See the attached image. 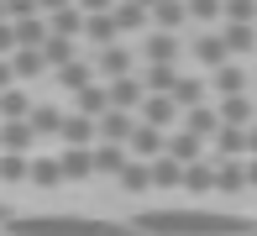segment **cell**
Here are the masks:
<instances>
[{
  "label": "cell",
  "mask_w": 257,
  "mask_h": 236,
  "mask_svg": "<svg viewBox=\"0 0 257 236\" xmlns=\"http://www.w3.org/2000/svg\"><path fill=\"white\" fill-rule=\"evenodd\" d=\"M63 6H74V0H42V16H53V11H63Z\"/></svg>",
  "instance_id": "cell-44"
},
{
  "label": "cell",
  "mask_w": 257,
  "mask_h": 236,
  "mask_svg": "<svg viewBox=\"0 0 257 236\" xmlns=\"http://www.w3.org/2000/svg\"><path fill=\"white\" fill-rule=\"evenodd\" d=\"M95 79H100L95 58H74L68 68H58V89H68V94H79L84 84H95Z\"/></svg>",
  "instance_id": "cell-15"
},
{
  "label": "cell",
  "mask_w": 257,
  "mask_h": 236,
  "mask_svg": "<svg viewBox=\"0 0 257 236\" xmlns=\"http://www.w3.org/2000/svg\"><path fill=\"white\" fill-rule=\"evenodd\" d=\"M184 189H194V194H210V189H215V163H189V168H184Z\"/></svg>",
  "instance_id": "cell-33"
},
{
  "label": "cell",
  "mask_w": 257,
  "mask_h": 236,
  "mask_svg": "<svg viewBox=\"0 0 257 236\" xmlns=\"http://www.w3.org/2000/svg\"><path fill=\"white\" fill-rule=\"evenodd\" d=\"M115 27H121V37L153 32V11H147V6H137V0H121V6H115Z\"/></svg>",
  "instance_id": "cell-16"
},
{
  "label": "cell",
  "mask_w": 257,
  "mask_h": 236,
  "mask_svg": "<svg viewBox=\"0 0 257 236\" xmlns=\"http://www.w3.org/2000/svg\"><path fill=\"white\" fill-rule=\"evenodd\" d=\"M16 21H0V53H16Z\"/></svg>",
  "instance_id": "cell-41"
},
{
  "label": "cell",
  "mask_w": 257,
  "mask_h": 236,
  "mask_svg": "<svg viewBox=\"0 0 257 236\" xmlns=\"http://www.w3.org/2000/svg\"><path fill=\"white\" fill-rule=\"evenodd\" d=\"M121 236H163V231H142V226H132V231H121Z\"/></svg>",
  "instance_id": "cell-47"
},
{
  "label": "cell",
  "mask_w": 257,
  "mask_h": 236,
  "mask_svg": "<svg viewBox=\"0 0 257 236\" xmlns=\"http://www.w3.org/2000/svg\"><path fill=\"white\" fill-rule=\"evenodd\" d=\"M6 16H11V21H27V16H42V0H6Z\"/></svg>",
  "instance_id": "cell-39"
},
{
  "label": "cell",
  "mask_w": 257,
  "mask_h": 236,
  "mask_svg": "<svg viewBox=\"0 0 257 236\" xmlns=\"http://www.w3.org/2000/svg\"><path fill=\"white\" fill-rule=\"evenodd\" d=\"M163 152H168V132L153 121H137V137H132V158H142V163H158Z\"/></svg>",
  "instance_id": "cell-6"
},
{
  "label": "cell",
  "mask_w": 257,
  "mask_h": 236,
  "mask_svg": "<svg viewBox=\"0 0 257 236\" xmlns=\"http://www.w3.org/2000/svg\"><path fill=\"white\" fill-rule=\"evenodd\" d=\"M0 21H11V16H6V0H0Z\"/></svg>",
  "instance_id": "cell-50"
},
{
  "label": "cell",
  "mask_w": 257,
  "mask_h": 236,
  "mask_svg": "<svg viewBox=\"0 0 257 236\" xmlns=\"http://www.w3.org/2000/svg\"><path fill=\"white\" fill-rule=\"evenodd\" d=\"M11 68H16V79H42L48 74V58H42V47H16Z\"/></svg>",
  "instance_id": "cell-27"
},
{
  "label": "cell",
  "mask_w": 257,
  "mask_h": 236,
  "mask_svg": "<svg viewBox=\"0 0 257 236\" xmlns=\"http://www.w3.org/2000/svg\"><path fill=\"white\" fill-rule=\"evenodd\" d=\"M74 42H79V37H48V42H42V58H48V68H53V74L74 63Z\"/></svg>",
  "instance_id": "cell-32"
},
{
  "label": "cell",
  "mask_w": 257,
  "mask_h": 236,
  "mask_svg": "<svg viewBox=\"0 0 257 236\" xmlns=\"http://www.w3.org/2000/svg\"><path fill=\"white\" fill-rule=\"evenodd\" d=\"M105 84H110V105H115V110H132V115H142V105H147V84H142V74L105 79Z\"/></svg>",
  "instance_id": "cell-4"
},
{
  "label": "cell",
  "mask_w": 257,
  "mask_h": 236,
  "mask_svg": "<svg viewBox=\"0 0 257 236\" xmlns=\"http://www.w3.org/2000/svg\"><path fill=\"white\" fill-rule=\"evenodd\" d=\"M153 27L158 32H184L189 27V0H158L153 6Z\"/></svg>",
  "instance_id": "cell-17"
},
{
  "label": "cell",
  "mask_w": 257,
  "mask_h": 236,
  "mask_svg": "<svg viewBox=\"0 0 257 236\" xmlns=\"http://www.w3.org/2000/svg\"><path fill=\"white\" fill-rule=\"evenodd\" d=\"M210 147H215V158H247V126H220Z\"/></svg>",
  "instance_id": "cell-25"
},
{
  "label": "cell",
  "mask_w": 257,
  "mask_h": 236,
  "mask_svg": "<svg viewBox=\"0 0 257 236\" xmlns=\"http://www.w3.org/2000/svg\"><path fill=\"white\" fill-rule=\"evenodd\" d=\"M137 6H147V11H153V6H158V0H137Z\"/></svg>",
  "instance_id": "cell-49"
},
{
  "label": "cell",
  "mask_w": 257,
  "mask_h": 236,
  "mask_svg": "<svg viewBox=\"0 0 257 236\" xmlns=\"http://www.w3.org/2000/svg\"><path fill=\"white\" fill-rule=\"evenodd\" d=\"M210 89H215L220 100H226V94H247V74H241L236 58H231L226 68H215V74H210Z\"/></svg>",
  "instance_id": "cell-24"
},
{
  "label": "cell",
  "mask_w": 257,
  "mask_h": 236,
  "mask_svg": "<svg viewBox=\"0 0 257 236\" xmlns=\"http://www.w3.org/2000/svg\"><path fill=\"white\" fill-rule=\"evenodd\" d=\"M189 58H194L200 68H210V74H215V68L231 63V47H226V37H220V32H200V37L189 42Z\"/></svg>",
  "instance_id": "cell-3"
},
{
  "label": "cell",
  "mask_w": 257,
  "mask_h": 236,
  "mask_svg": "<svg viewBox=\"0 0 257 236\" xmlns=\"http://www.w3.org/2000/svg\"><path fill=\"white\" fill-rule=\"evenodd\" d=\"M32 126H37V137H58L63 132V110H58V105H37V110H32Z\"/></svg>",
  "instance_id": "cell-38"
},
{
  "label": "cell",
  "mask_w": 257,
  "mask_h": 236,
  "mask_svg": "<svg viewBox=\"0 0 257 236\" xmlns=\"http://www.w3.org/2000/svg\"><path fill=\"white\" fill-rule=\"evenodd\" d=\"M184 168H189V163H179V158L163 152V158L153 163V189H184Z\"/></svg>",
  "instance_id": "cell-28"
},
{
  "label": "cell",
  "mask_w": 257,
  "mask_h": 236,
  "mask_svg": "<svg viewBox=\"0 0 257 236\" xmlns=\"http://www.w3.org/2000/svg\"><path fill=\"white\" fill-rule=\"evenodd\" d=\"M189 21H194V27L226 21V0H189Z\"/></svg>",
  "instance_id": "cell-37"
},
{
  "label": "cell",
  "mask_w": 257,
  "mask_h": 236,
  "mask_svg": "<svg viewBox=\"0 0 257 236\" xmlns=\"http://www.w3.org/2000/svg\"><path fill=\"white\" fill-rule=\"evenodd\" d=\"M179 63H147L142 68V84H147V94H173V84H179Z\"/></svg>",
  "instance_id": "cell-23"
},
{
  "label": "cell",
  "mask_w": 257,
  "mask_h": 236,
  "mask_svg": "<svg viewBox=\"0 0 257 236\" xmlns=\"http://www.w3.org/2000/svg\"><path fill=\"white\" fill-rule=\"evenodd\" d=\"M137 121L142 115H132V110H105L100 115V142H121V147H132V137H137Z\"/></svg>",
  "instance_id": "cell-7"
},
{
  "label": "cell",
  "mask_w": 257,
  "mask_h": 236,
  "mask_svg": "<svg viewBox=\"0 0 257 236\" xmlns=\"http://www.w3.org/2000/svg\"><path fill=\"white\" fill-rule=\"evenodd\" d=\"M11 84H21V79H16V68H11V63H6V58H0V94H6Z\"/></svg>",
  "instance_id": "cell-43"
},
{
  "label": "cell",
  "mask_w": 257,
  "mask_h": 236,
  "mask_svg": "<svg viewBox=\"0 0 257 236\" xmlns=\"http://www.w3.org/2000/svg\"><path fill=\"white\" fill-rule=\"evenodd\" d=\"M58 163H63V179H89L95 173V147H68Z\"/></svg>",
  "instance_id": "cell-29"
},
{
  "label": "cell",
  "mask_w": 257,
  "mask_h": 236,
  "mask_svg": "<svg viewBox=\"0 0 257 236\" xmlns=\"http://www.w3.org/2000/svg\"><path fill=\"white\" fill-rule=\"evenodd\" d=\"M142 231H163V236H257V226L247 215H226V210H147L137 220Z\"/></svg>",
  "instance_id": "cell-1"
},
{
  "label": "cell",
  "mask_w": 257,
  "mask_h": 236,
  "mask_svg": "<svg viewBox=\"0 0 257 236\" xmlns=\"http://www.w3.org/2000/svg\"><path fill=\"white\" fill-rule=\"evenodd\" d=\"M126 163H132V147H121V142H95V173H110V179H121Z\"/></svg>",
  "instance_id": "cell-13"
},
{
  "label": "cell",
  "mask_w": 257,
  "mask_h": 236,
  "mask_svg": "<svg viewBox=\"0 0 257 236\" xmlns=\"http://www.w3.org/2000/svg\"><path fill=\"white\" fill-rule=\"evenodd\" d=\"M132 47H121V42H110V47H95V68H100V79H126L132 74Z\"/></svg>",
  "instance_id": "cell-8"
},
{
  "label": "cell",
  "mask_w": 257,
  "mask_h": 236,
  "mask_svg": "<svg viewBox=\"0 0 257 236\" xmlns=\"http://www.w3.org/2000/svg\"><path fill=\"white\" fill-rule=\"evenodd\" d=\"M6 231L11 236H121L126 226L95 215H11Z\"/></svg>",
  "instance_id": "cell-2"
},
{
  "label": "cell",
  "mask_w": 257,
  "mask_h": 236,
  "mask_svg": "<svg viewBox=\"0 0 257 236\" xmlns=\"http://www.w3.org/2000/svg\"><path fill=\"white\" fill-rule=\"evenodd\" d=\"M32 110H37V105L27 100V89H16V84H11L6 94H0V121H27Z\"/></svg>",
  "instance_id": "cell-30"
},
{
  "label": "cell",
  "mask_w": 257,
  "mask_h": 236,
  "mask_svg": "<svg viewBox=\"0 0 257 236\" xmlns=\"http://www.w3.org/2000/svg\"><path fill=\"white\" fill-rule=\"evenodd\" d=\"M121 189H132V194H142V189H153V163L132 158V163H126V173H121Z\"/></svg>",
  "instance_id": "cell-35"
},
{
  "label": "cell",
  "mask_w": 257,
  "mask_h": 236,
  "mask_svg": "<svg viewBox=\"0 0 257 236\" xmlns=\"http://www.w3.org/2000/svg\"><path fill=\"white\" fill-rule=\"evenodd\" d=\"M115 6H121V0H79L84 16H100V11H115Z\"/></svg>",
  "instance_id": "cell-42"
},
{
  "label": "cell",
  "mask_w": 257,
  "mask_h": 236,
  "mask_svg": "<svg viewBox=\"0 0 257 236\" xmlns=\"http://www.w3.org/2000/svg\"><path fill=\"white\" fill-rule=\"evenodd\" d=\"M68 142V147H89V142H100V121L95 115H79V110H68L63 115V132H58Z\"/></svg>",
  "instance_id": "cell-10"
},
{
  "label": "cell",
  "mask_w": 257,
  "mask_h": 236,
  "mask_svg": "<svg viewBox=\"0 0 257 236\" xmlns=\"http://www.w3.org/2000/svg\"><path fill=\"white\" fill-rule=\"evenodd\" d=\"M48 27H53V37H84V11H79V0L63 6V11H53Z\"/></svg>",
  "instance_id": "cell-26"
},
{
  "label": "cell",
  "mask_w": 257,
  "mask_h": 236,
  "mask_svg": "<svg viewBox=\"0 0 257 236\" xmlns=\"http://www.w3.org/2000/svg\"><path fill=\"white\" fill-rule=\"evenodd\" d=\"M74 110H79V115H95V121H100V115L110 110V84H100V79H95V84H84V89L74 94Z\"/></svg>",
  "instance_id": "cell-18"
},
{
  "label": "cell",
  "mask_w": 257,
  "mask_h": 236,
  "mask_svg": "<svg viewBox=\"0 0 257 236\" xmlns=\"http://www.w3.org/2000/svg\"><path fill=\"white\" fill-rule=\"evenodd\" d=\"M220 37H226L231 58H247V53H257V21H226Z\"/></svg>",
  "instance_id": "cell-14"
},
{
  "label": "cell",
  "mask_w": 257,
  "mask_h": 236,
  "mask_svg": "<svg viewBox=\"0 0 257 236\" xmlns=\"http://www.w3.org/2000/svg\"><path fill=\"white\" fill-rule=\"evenodd\" d=\"M173 100H179V110H194V105H205V79H189V74H184L179 84H173Z\"/></svg>",
  "instance_id": "cell-36"
},
{
  "label": "cell",
  "mask_w": 257,
  "mask_h": 236,
  "mask_svg": "<svg viewBox=\"0 0 257 236\" xmlns=\"http://www.w3.org/2000/svg\"><path fill=\"white\" fill-rule=\"evenodd\" d=\"M247 158H257V126H247Z\"/></svg>",
  "instance_id": "cell-45"
},
{
  "label": "cell",
  "mask_w": 257,
  "mask_h": 236,
  "mask_svg": "<svg viewBox=\"0 0 257 236\" xmlns=\"http://www.w3.org/2000/svg\"><path fill=\"white\" fill-rule=\"evenodd\" d=\"M247 184V163L241 158H215V194H241Z\"/></svg>",
  "instance_id": "cell-11"
},
{
  "label": "cell",
  "mask_w": 257,
  "mask_h": 236,
  "mask_svg": "<svg viewBox=\"0 0 257 236\" xmlns=\"http://www.w3.org/2000/svg\"><path fill=\"white\" fill-rule=\"evenodd\" d=\"M220 121H226V126H257L252 94H226V100H220Z\"/></svg>",
  "instance_id": "cell-20"
},
{
  "label": "cell",
  "mask_w": 257,
  "mask_h": 236,
  "mask_svg": "<svg viewBox=\"0 0 257 236\" xmlns=\"http://www.w3.org/2000/svg\"><path fill=\"white\" fill-rule=\"evenodd\" d=\"M27 179H32L27 152H0V184H27Z\"/></svg>",
  "instance_id": "cell-31"
},
{
  "label": "cell",
  "mask_w": 257,
  "mask_h": 236,
  "mask_svg": "<svg viewBox=\"0 0 257 236\" xmlns=\"http://www.w3.org/2000/svg\"><path fill=\"white\" fill-rule=\"evenodd\" d=\"M226 21H257V0H226Z\"/></svg>",
  "instance_id": "cell-40"
},
{
  "label": "cell",
  "mask_w": 257,
  "mask_h": 236,
  "mask_svg": "<svg viewBox=\"0 0 257 236\" xmlns=\"http://www.w3.org/2000/svg\"><path fill=\"white\" fill-rule=\"evenodd\" d=\"M32 184L37 189H58L63 184V163L58 158H32Z\"/></svg>",
  "instance_id": "cell-34"
},
{
  "label": "cell",
  "mask_w": 257,
  "mask_h": 236,
  "mask_svg": "<svg viewBox=\"0 0 257 236\" xmlns=\"http://www.w3.org/2000/svg\"><path fill=\"white\" fill-rule=\"evenodd\" d=\"M6 220H11V210H6V205H0V226H6Z\"/></svg>",
  "instance_id": "cell-48"
},
{
  "label": "cell",
  "mask_w": 257,
  "mask_h": 236,
  "mask_svg": "<svg viewBox=\"0 0 257 236\" xmlns=\"http://www.w3.org/2000/svg\"><path fill=\"white\" fill-rule=\"evenodd\" d=\"M220 105H194V110H184V132H194V137H205V142H215L220 132Z\"/></svg>",
  "instance_id": "cell-12"
},
{
  "label": "cell",
  "mask_w": 257,
  "mask_h": 236,
  "mask_svg": "<svg viewBox=\"0 0 257 236\" xmlns=\"http://www.w3.org/2000/svg\"><path fill=\"white\" fill-rule=\"evenodd\" d=\"M205 147H210V142H205V137H194V132H184V126L168 137V158H179V163H200V158H205Z\"/></svg>",
  "instance_id": "cell-21"
},
{
  "label": "cell",
  "mask_w": 257,
  "mask_h": 236,
  "mask_svg": "<svg viewBox=\"0 0 257 236\" xmlns=\"http://www.w3.org/2000/svg\"><path fill=\"white\" fill-rule=\"evenodd\" d=\"M247 184H252V189H257V158H252V163H247Z\"/></svg>",
  "instance_id": "cell-46"
},
{
  "label": "cell",
  "mask_w": 257,
  "mask_h": 236,
  "mask_svg": "<svg viewBox=\"0 0 257 236\" xmlns=\"http://www.w3.org/2000/svg\"><path fill=\"white\" fill-rule=\"evenodd\" d=\"M179 53H184V42H179V32H142V63H179Z\"/></svg>",
  "instance_id": "cell-5"
},
{
  "label": "cell",
  "mask_w": 257,
  "mask_h": 236,
  "mask_svg": "<svg viewBox=\"0 0 257 236\" xmlns=\"http://www.w3.org/2000/svg\"><path fill=\"white\" fill-rule=\"evenodd\" d=\"M179 115H184V110H179V100H173V94H147V105H142V121L163 126V132H168Z\"/></svg>",
  "instance_id": "cell-19"
},
{
  "label": "cell",
  "mask_w": 257,
  "mask_h": 236,
  "mask_svg": "<svg viewBox=\"0 0 257 236\" xmlns=\"http://www.w3.org/2000/svg\"><path fill=\"white\" fill-rule=\"evenodd\" d=\"M37 126H32V115L27 121H0V152H32L37 147Z\"/></svg>",
  "instance_id": "cell-9"
},
{
  "label": "cell",
  "mask_w": 257,
  "mask_h": 236,
  "mask_svg": "<svg viewBox=\"0 0 257 236\" xmlns=\"http://www.w3.org/2000/svg\"><path fill=\"white\" fill-rule=\"evenodd\" d=\"M121 37V27H115V11H100V16H84V42L95 47H110Z\"/></svg>",
  "instance_id": "cell-22"
}]
</instances>
